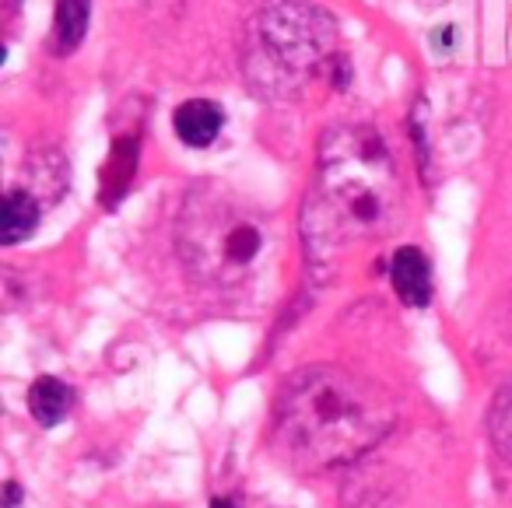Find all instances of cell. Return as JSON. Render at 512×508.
Returning a JSON list of instances; mask_svg holds the SVG:
<instances>
[{
    "mask_svg": "<svg viewBox=\"0 0 512 508\" xmlns=\"http://www.w3.org/2000/svg\"><path fill=\"white\" fill-rule=\"evenodd\" d=\"M43 221V207H39V197L25 186L18 190H8L4 197V211H0V242L4 246H18L25 242Z\"/></svg>",
    "mask_w": 512,
    "mask_h": 508,
    "instance_id": "ba28073f",
    "label": "cell"
},
{
    "mask_svg": "<svg viewBox=\"0 0 512 508\" xmlns=\"http://www.w3.org/2000/svg\"><path fill=\"white\" fill-rule=\"evenodd\" d=\"M211 508H235V505H232L228 498H214V501H211Z\"/></svg>",
    "mask_w": 512,
    "mask_h": 508,
    "instance_id": "4fadbf2b",
    "label": "cell"
},
{
    "mask_svg": "<svg viewBox=\"0 0 512 508\" xmlns=\"http://www.w3.org/2000/svg\"><path fill=\"white\" fill-rule=\"evenodd\" d=\"M488 435H491V445H495L498 456H502L505 463H512V379L505 382V386L495 393V400H491Z\"/></svg>",
    "mask_w": 512,
    "mask_h": 508,
    "instance_id": "8fae6325",
    "label": "cell"
},
{
    "mask_svg": "<svg viewBox=\"0 0 512 508\" xmlns=\"http://www.w3.org/2000/svg\"><path fill=\"white\" fill-rule=\"evenodd\" d=\"M88 18H92V0H57L53 11V50L60 57L74 53L88 36Z\"/></svg>",
    "mask_w": 512,
    "mask_h": 508,
    "instance_id": "30bf717a",
    "label": "cell"
},
{
    "mask_svg": "<svg viewBox=\"0 0 512 508\" xmlns=\"http://www.w3.org/2000/svg\"><path fill=\"white\" fill-rule=\"evenodd\" d=\"M337 60V22L313 0H267L249 22V78L274 95L299 92Z\"/></svg>",
    "mask_w": 512,
    "mask_h": 508,
    "instance_id": "277c9868",
    "label": "cell"
},
{
    "mask_svg": "<svg viewBox=\"0 0 512 508\" xmlns=\"http://www.w3.org/2000/svg\"><path fill=\"white\" fill-rule=\"evenodd\" d=\"M397 158L369 123H344L323 137L320 172L306 200V239L316 263L358 242L383 239L400 218Z\"/></svg>",
    "mask_w": 512,
    "mask_h": 508,
    "instance_id": "7a4b0ae2",
    "label": "cell"
},
{
    "mask_svg": "<svg viewBox=\"0 0 512 508\" xmlns=\"http://www.w3.org/2000/svg\"><path fill=\"white\" fill-rule=\"evenodd\" d=\"M137 158H141V144H137V137L134 134L116 137L113 148H109L106 165H102V176H99L102 207H109V211H113V207L123 200V193H127L130 183H134Z\"/></svg>",
    "mask_w": 512,
    "mask_h": 508,
    "instance_id": "52a82bcc",
    "label": "cell"
},
{
    "mask_svg": "<svg viewBox=\"0 0 512 508\" xmlns=\"http://www.w3.org/2000/svg\"><path fill=\"white\" fill-rule=\"evenodd\" d=\"M18 501H22V487L11 480L8 491H4V508H18Z\"/></svg>",
    "mask_w": 512,
    "mask_h": 508,
    "instance_id": "7c38bea8",
    "label": "cell"
},
{
    "mask_svg": "<svg viewBox=\"0 0 512 508\" xmlns=\"http://www.w3.org/2000/svg\"><path fill=\"white\" fill-rule=\"evenodd\" d=\"M390 288L407 309H425L432 302V263L425 249L400 246L390 256Z\"/></svg>",
    "mask_w": 512,
    "mask_h": 508,
    "instance_id": "5b68a950",
    "label": "cell"
},
{
    "mask_svg": "<svg viewBox=\"0 0 512 508\" xmlns=\"http://www.w3.org/2000/svg\"><path fill=\"white\" fill-rule=\"evenodd\" d=\"M176 249L193 288L228 305H256L281 260V232L249 193L218 179L197 183L183 200Z\"/></svg>",
    "mask_w": 512,
    "mask_h": 508,
    "instance_id": "6da1fadb",
    "label": "cell"
},
{
    "mask_svg": "<svg viewBox=\"0 0 512 508\" xmlns=\"http://www.w3.org/2000/svg\"><path fill=\"white\" fill-rule=\"evenodd\" d=\"M397 424V403L383 386L337 365H309L278 389L274 428L302 470H337L372 452Z\"/></svg>",
    "mask_w": 512,
    "mask_h": 508,
    "instance_id": "3957f363",
    "label": "cell"
},
{
    "mask_svg": "<svg viewBox=\"0 0 512 508\" xmlns=\"http://www.w3.org/2000/svg\"><path fill=\"white\" fill-rule=\"evenodd\" d=\"M221 127H225V113L218 102L211 99H186L183 106H176L172 113V130L176 137L193 151H204L218 141Z\"/></svg>",
    "mask_w": 512,
    "mask_h": 508,
    "instance_id": "8992f818",
    "label": "cell"
},
{
    "mask_svg": "<svg viewBox=\"0 0 512 508\" xmlns=\"http://www.w3.org/2000/svg\"><path fill=\"white\" fill-rule=\"evenodd\" d=\"M74 407V389L57 375H39L29 386V414L43 428H57Z\"/></svg>",
    "mask_w": 512,
    "mask_h": 508,
    "instance_id": "9c48e42d",
    "label": "cell"
}]
</instances>
